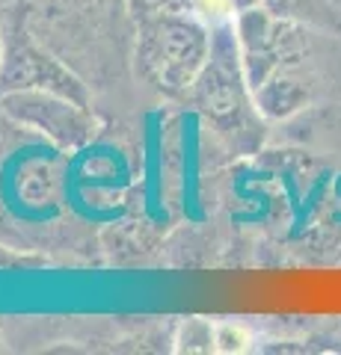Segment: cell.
Returning <instances> with one entry per match:
<instances>
[{"label":"cell","instance_id":"obj_1","mask_svg":"<svg viewBox=\"0 0 341 355\" xmlns=\"http://www.w3.org/2000/svg\"><path fill=\"white\" fill-rule=\"evenodd\" d=\"M235 27L247 80L270 125L341 101V36L276 15L264 3L238 12Z\"/></svg>","mask_w":341,"mask_h":355},{"label":"cell","instance_id":"obj_2","mask_svg":"<svg viewBox=\"0 0 341 355\" xmlns=\"http://www.w3.org/2000/svg\"><path fill=\"white\" fill-rule=\"evenodd\" d=\"M27 24L45 48L92 89L110 86V69L131 74V0H33Z\"/></svg>","mask_w":341,"mask_h":355},{"label":"cell","instance_id":"obj_3","mask_svg":"<svg viewBox=\"0 0 341 355\" xmlns=\"http://www.w3.org/2000/svg\"><path fill=\"white\" fill-rule=\"evenodd\" d=\"M184 104L193 107V113L214 130V137L235 157L258 154L267 142L270 121L261 116L252 86L247 80L235 21L214 27L211 57L190 86Z\"/></svg>","mask_w":341,"mask_h":355},{"label":"cell","instance_id":"obj_4","mask_svg":"<svg viewBox=\"0 0 341 355\" xmlns=\"http://www.w3.org/2000/svg\"><path fill=\"white\" fill-rule=\"evenodd\" d=\"M214 30L193 15L160 12L140 18L131 48V80L163 101H187V92L211 57Z\"/></svg>","mask_w":341,"mask_h":355},{"label":"cell","instance_id":"obj_5","mask_svg":"<svg viewBox=\"0 0 341 355\" xmlns=\"http://www.w3.org/2000/svg\"><path fill=\"white\" fill-rule=\"evenodd\" d=\"M21 89H45L83 107L95 104L92 89L33 36L27 24V3L18 0L0 6V95Z\"/></svg>","mask_w":341,"mask_h":355},{"label":"cell","instance_id":"obj_6","mask_svg":"<svg viewBox=\"0 0 341 355\" xmlns=\"http://www.w3.org/2000/svg\"><path fill=\"white\" fill-rule=\"evenodd\" d=\"M0 113L15 125L42 133L57 148H83L98 137V119L92 107H83L72 98H63L45 89H21L0 95Z\"/></svg>","mask_w":341,"mask_h":355},{"label":"cell","instance_id":"obj_7","mask_svg":"<svg viewBox=\"0 0 341 355\" xmlns=\"http://www.w3.org/2000/svg\"><path fill=\"white\" fill-rule=\"evenodd\" d=\"M160 12L193 15L214 30L219 24H226V21L238 18V0H131V18H134V24L140 18L160 15Z\"/></svg>","mask_w":341,"mask_h":355},{"label":"cell","instance_id":"obj_8","mask_svg":"<svg viewBox=\"0 0 341 355\" xmlns=\"http://www.w3.org/2000/svg\"><path fill=\"white\" fill-rule=\"evenodd\" d=\"M270 12L341 36V0H261Z\"/></svg>","mask_w":341,"mask_h":355},{"label":"cell","instance_id":"obj_9","mask_svg":"<svg viewBox=\"0 0 341 355\" xmlns=\"http://www.w3.org/2000/svg\"><path fill=\"white\" fill-rule=\"evenodd\" d=\"M214 343H217V349H223V352H240V349H247L249 335L240 326H217Z\"/></svg>","mask_w":341,"mask_h":355},{"label":"cell","instance_id":"obj_10","mask_svg":"<svg viewBox=\"0 0 341 355\" xmlns=\"http://www.w3.org/2000/svg\"><path fill=\"white\" fill-rule=\"evenodd\" d=\"M9 3H18V0H0V6H9Z\"/></svg>","mask_w":341,"mask_h":355}]
</instances>
